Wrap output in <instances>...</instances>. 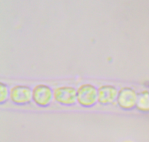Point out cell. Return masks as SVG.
<instances>
[{
	"label": "cell",
	"instance_id": "obj_5",
	"mask_svg": "<svg viewBox=\"0 0 149 142\" xmlns=\"http://www.w3.org/2000/svg\"><path fill=\"white\" fill-rule=\"evenodd\" d=\"M31 97L30 88L26 85H16L10 90V99L16 104H23L29 102Z\"/></svg>",
	"mask_w": 149,
	"mask_h": 142
},
{
	"label": "cell",
	"instance_id": "obj_7",
	"mask_svg": "<svg viewBox=\"0 0 149 142\" xmlns=\"http://www.w3.org/2000/svg\"><path fill=\"white\" fill-rule=\"evenodd\" d=\"M137 107L141 111H149V93L143 91L139 95Z\"/></svg>",
	"mask_w": 149,
	"mask_h": 142
},
{
	"label": "cell",
	"instance_id": "obj_8",
	"mask_svg": "<svg viewBox=\"0 0 149 142\" xmlns=\"http://www.w3.org/2000/svg\"><path fill=\"white\" fill-rule=\"evenodd\" d=\"M0 92H1V95H0V101H1V102H3V101H4L7 97V86L4 85L3 83H1V85H0Z\"/></svg>",
	"mask_w": 149,
	"mask_h": 142
},
{
	"label": "cell",
	"instance_id": "obj_3",
	"mask_svg": "<svg viewBox=\"0 0 149 142\" xmlns=\"http://www.w3.org/2000/svg\"><path fill=\"white\" fill-rule=\"evenodd\" d=\"M118 104L125 110L132 109L138 102V97L135 91L131 88H122L117 97Z\"/></svg>",
	"mask_w": 149,
	"mask_h": 142
},
{
	"label": "cell",
	"instance_id": "obj_1",
	"mask_svg": "<svg viewBox=\"0 0 149 142\" xmlns=\"http://www.w3.org/2000/svg\"><path fill=\"white\" fill-rule=\"evenodd\" d=\"M97 99V93L95 87L91 84H84L77 91V100L84 107H91Z\"/></svg>",
	"mask_w": 149,
	"mask_h": 142
},
{
	"label": "cell",
	"instance_id": "obj_4",
	"mask_svg": "<svg viewBox=\"0 0 149 142\" xmlns=\"http://www.w3.org/2000/svg\"><path fill=\"white\" fill-rule=\"evenodd\" d=\"M32 97L37 105L45 107L47 106L52 100V91L47 85L40 84L33 88Z\"/></svg>",
	"mask_w": 149,
	"mask_h": 142
},
{
	"label": "cell",
	"instance_id": "obj_6",
	"mask_svg": "<svg viewBox=\"0 0 149 142\" xmlns=\"http://www.w3.org/2000/svg\"><path fill=\"white\" fill-rule=\"evenodd\" d=\"M118 91L114 86L106 85L100 87L97 93V99L103 104H111L118 97Z\"/></svg>",
	"mask_w": 149,
	"mask_h": 142
},
{
	"label": "cell",
	"instance_id": "obj_2",
	"mask_svg": "<svg viewBox=\"0 0 149 142\" xmlns=\"http://www.w3.org/2000/svg\"><path fill=\"white\" fill-rule=\"evenodd\" d=\"M53 95L57 101L65 105H72L77 99V92L72 87L63 86L55 88Z\"/></svg>",
	"mask_w": 149,
	"mask_h": 142
}]
</instances>
